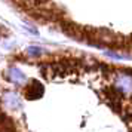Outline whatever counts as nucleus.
Masks as SVG:
<instances>
[{"label": "nucleus", "mask_w": 132, "mask_h": 132, "mask_svg": "<svg viewBox=\"0 0 132 132\" xmlns=\"http://www.w3.org/2000/svg\"><path fill=\"white\" fill-rule=\"evenodd\" d=\"M7 36H9L7 30L3 27V25H0V39H2V37H7Z\"/></svg>", "instance_id": "obj_3"}, {"label": "nucleus", "mask_w": 132, "mask_h": 132, "mask_svg": "<svg viewBox=\"0 0 132 132\" xmlns=\"http://www.w3.org/2000/svg\"><path fill=\"white\" fill-rule=\"evenodd\" d=\"M27 54L30 55V56H39V55L42 54V48H39V46H30V48H27Z\"/></svg>", "instance_id": "obj_2"}, {"label": "nucleus", "mask_w": 132, "mask_h": 132, "mask_svg": "<svg viewBox=\"0 0 132 132\" xmlns=\"http://www.w3.org/2000/svg\"><path fill=\"white\" fill-rule=\"evenodd\" d=\"M42 94H43V85L36 82V80L30 82V83L27 85V88L24 89V96L27 100H30V101L37 100L39 96H42Z\"/></svg>", "instance_id": "obj_1"}]
</instances>
